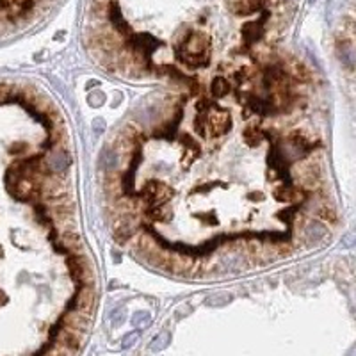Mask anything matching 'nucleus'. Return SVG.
Segmentation results:
<instances>
[{
    "instance_id": "1",
    "label": "nucleus",
    "mask_w": 356,
    "mask_h": 356,
    "mask_svg": "<svg viewBox=\"0 0 356 356\" xmlns=\"http://www.w3.org/2000/svg\"><path fill=\"white\" fill-rule=\"evenodd\" d=\"M299 0H91L89 41L127 75L198 86L280 56Z\"/></svg>"
}]
</instances>
